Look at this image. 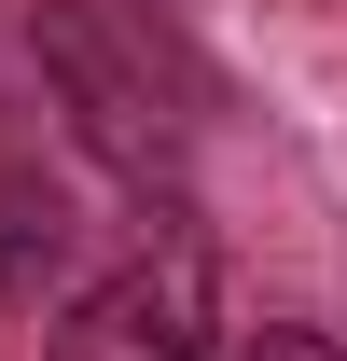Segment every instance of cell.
I'll return each mask as SVG.
<instances>
[{
    "instance_id": "cell-2",
    "label": "cell",
    "mask_w": 347,
    "mask_h": 361,
    "mask_svg": "<svg viewBox=\"0 0 347 361\" xmlns=\"http://www.w3.org/2000/svg\"><path fill=\"white\" fill-rule=\"evenodd\" d=\"M42 56H56V84L84 97V126L111 139V153H153V139H167V111H153V42H126L97 0L42 14Z\"/></svg>"
},
{
    "instance_id": "cell-1",
    "label": "cell",
    "mask_w": 347,
    "mask_h": 361,
    "mask_svg": "<svg viewBox=\"0 0 347 361\" xmlns=\"http://www.w3.org/2000/svg\"><path fill=\"white\" fill-rule=\"evenodd\" d=\"M209 348V264L195 250H139L56 319V361H195Z\"/></svg>"
},
{
    "instance_id": "cell-3",
    "label": "cell",
    "mask_w": 347,
    "mask_h": 361,
    "mask_svg": "<svg viewBox=\"0 0 347 361\" xmlns=\"http://www.w3.org/2000/svg\"><path fill=\"white\" fill-rule=\"evenodd\" d=\"M56 250H70V223H56L42 180H0V306H42Z\"/></svg>"
},
{
    "instance_id": "cell-4",
    "label": "cell",
    "mask_w": 347,
    "mask_h": 361,
    "mask_svg": "<svg viewBox=\"0 0 347 361\" xmlns=\"http://www.w3.org/2000/svg\"><path fill=\"white\" fill-rule=\"evenodd\" d=\"M264 361H347L334 334H264Z\"/></svg>"
}]
</instances>
